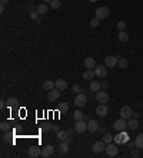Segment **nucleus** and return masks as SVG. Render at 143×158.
I'll list each match as a JSON object with an SVG mask.
<instances>
[{
	"instance_id": "1",
	"label": "nucleus",
	"mask_w": 143,
	"mask_h": 158,
	"mask_svg": "<svg viewBox=\"0 0 143 158\" xmlns=\"http://www.w3.org/2000/svg\"><path fill=\"white\" fill-rule=\"evenodd\" d=\"M86 103H88V97H86V94H83V93L76 94V97H74V105H76V107L83 108V107L86 105Z\"/></svg>"
},
{
	"instance_id": "2",
	"label": "nucleus",
	"mask_w": 143,
	"mask_h": 158,
	"mask_svg": "<svg viewBox=\"0 0 143 158\" xmlns=\"http://www.w3.org/2000/svg\"><path fill=\"white\" fill-rule=\"evenodd\" d=\"M113 128H115L116 131H119V133L120 131H125V130L127 128V120H125V118H122V117H120L119 120H116V121H115Z\"/></svg>"
},
{
	"instance_id": "3",
	"label": "nucleus",
	"mask_w": 143,
	"mask_h": 158,
	"mask_svg": "<svg viewBox=\"0 0 143 158\" xmlns=\"http://www.w3.org/2000/svg\"><path fill=\"white\" fill-rule=\"evenodd\" d=\"M96 17L99 19V20H103V19H107L109 17V14H110V10H109V7H99L96 9Z\"/></svg>"
},
{
	"instance_id": "4",
	"label": "nucleus",
	"mask_w": 143,
	"mask_h": 158,
	"mask_svg": "<svg viewBox=\"0 0 143 158\" xmlns=\"http://www.w3.org/2000/svg\"><path fill=\"white\" fill-rule=\"evenodd\" d=\"M104 152H106L109 157H116V155H117V152H119V148H117V145H116V144L109 142V144H106V150H104Z\"/></svg>"
},
{
	"instance_id": "5",
	"label": "nucleus",
	"mask_w": 143,
	"mask_h": 158,
	"mask_svg": "<svg viewBox=\"0 0 143 158\" xmlns=\"http://www.w3.org/2000/svg\"><path fill=\"white\" fill-rule=\"evenodd\" d=\"M117 61H119V57H116V56H107L104 58V66L107 69H113L115 66H117Z\"/></svg>"
},
{
	"instance_id": "6",
	"label": "nucleus",
	"mask_w": 143,
	"mask_h": 158,
	"mask_svg": "<svg viewBox=\"0 0 143 158\" xmlns=\"http://www.w3.org/2000/svg\"><path fill=\"white\" fill-rule=\"evenodd\" d=\"M74 130H76V133H85V131H88V121H85V120H79V121H76V124H74Z\"/></svg>"
},
{
	"instance_id": "7",
	"label": "nucleus",
	"mask_w": 143,
	"mask_h": 158,
	"mask_svg": "<svg viewBox=\"0 0 143 158\" xmlns=\"http://www.w3.org/2000/svg\"><path fill=\"white\" fill-rule=\"evenodd\" d=\"M120 117L125 120H129L130 117H133V111H132V108L129 107V105H125V107H122L120 108Z\"/></svg>"
},
{
	"instance_id": "8",
	"label": "nucleus",
	"mask_w": 143,
	"mask_h": 158,
	"mask_svg": "<svg viewBox=\"0 0 143 158\" xmlns=\"http://www.w3.org/2000/svg\"><path fill=\"white\" fill-rule=\"evenodd\" d=\"M107 67L106 66H96L95 67V74H96V77H99V79H104L106 76H107V70H106Z\"/></svg>"
},
{
	"instance_id": "9",
	"label": "nucleus",
	"mask_w": 143,
	"mask_h": 158,
	"mask_svg": "<svg viewBox=\"0 0 143 158\" xmlns=\"http://www.w3.org/2000/svg\"><path fill=\"white\" fill-rule=\"evenodd\" d=\"M53 152H55V147H53V145H50V144H47V145H45V147H43L40 157L49 158V157H52V155H53Z\"/></svg>"
},
{
	"instance_id": "10",
	"label": "nucleus",
	"mask_w": 143,
	"mask_h": 158,
	"mask_svg": "<svg viewBox=\"0 0 143 158\" xmlns=\"http://www.w3.org/2000/svg\"><path fill=\"white\" fill-rule=\"evenodd\" d=\"M59 97H60V90L59 88H53V90H50L47 94V100L50 101V103H55V101H57L59 100Z\"/></svg>"
},
{
	"instance_id": "11",
	"label": "nucleus",
	"mask_w": 143,
	"mask_h": 158,
	"mask_svg": "<svg viewBox=\"0 0 143 158\" xmlns=\"http://www.w3.org/2000/svg\"><path fill=\"white\" fill-rule=\"evenodd\" d=\"M96 100L100 104L107 103V101H109V94H107L106 91H103V90H99V91L96 93Z\"/></svg>"
},
{
	"instance_id": "12",
	"label": "nucleus",
	"mask_w": 143,
	"mask_h": 158,
	"mask_svg": "<svg viewBox=\"0 0 143 158\" xmlns=\"http://www.w3.org/2000/svg\"><path fill=\"white\" fill-rule=\"evenodd\" d=\"M93 152H96V154H100V152H103L104 150H106V142L104 141H97L93 144Z\"/></svg>"
},
{
	"instance_id": "13",
	"label": "nucleus",
	"mask_w": 143,
	"mask_h": 158,
	"mask_svg": "<svg viewBox=\"0 0 143 158\" xmlns=\"http://www.w3.org/2000/svg\"><path fill=\"white\" fill-rule=\"evenodd\" d=\"M107 113H109V110H107L106 104H99V105L96 107V114H97L99 117H106Z\"/></svg>"
},
{
	"instance_id": "14",
	"label": "nucleus",
	"mask_w": 143,
	"mask_h": 158,
	"mask_svg": "<svg viewBox=\"0 0 143 158\" xmlns=\"http://www.w3.org/2000/svg\"><path fill=\"white\" fill-rule=\"evenodd\" d=\"M88 130L90 133H96L99 130V123L96 120H89L88 121Z\"/></svg>"
},
{
	"instance_id": "15",
	"label": "nucleus",
	"mask_w": 143,
	"mask_h": 158,
	"mask_svg": "<svg viewBox=\"0 0 143 158\" xmlns=\"http://www.w3.org/2000/svg\"><path fill=\"white\" fill-rule=\"evenodd\" d=\"M55 87L59 88L60 91H63V90H66V88H67V81H66V80H63V79L56 80V81H55Z\"/></svg>"
},
{
	"instance_id": "16",
	"label": "nucleus",
	"mask_w": 143,
	"mask_h": 158,
	"mask_svg": "<svg viewBox=\"0 0 143 158\" xmlns=\"http://www.w3.org/2000/svg\"><path fill=\"white\" fill-rule=\"evenodd\" d=\"M40 154H42V150H40L39 147H36V145H32L30 148H29V155L33 158L36 157H40Z\"/></svg>"
},
{
	"instance_id": "17",
	"label": "nucleus",
	"mask_w": 143,
	"mask_h": 158,
	"mask_svg": "<svg viewBox=\"0 0 143 158\" xmlns=\"http://www.w3.org/2000/svg\"><path fill=\"white\" fill-rule=\"evenodd\" d=\"M137 127H139L137 118H135V117H130V118L127 120V128H130V130H136Z\"/></svg>"
},
{
	"instance_id": "18",
	"label": "nucleus",
	"mask_w": 143,
	"mask_h": 158,
	"mask_svg": "<svg viewBox=\"0 0 143 158\" xmlns=\"http://www.w3.org/2000/svg\"><path fill=\"white\" fill-rule=\"evenodd\" d=\"M85 67L86 69H95L96 67V61L93 57H86L85 58Z\"/></svg>"
},
{
	"instance_id": "19",
	"label": "nucleus",
	"mask_w": 143,
	"mask_h": 158,
	"mask_svg": "<svg viewBox=\"0 0 143 158\" xmlns=\"http://www.w3.org/2000/svg\"><path fill=\"white\" fill-rule=\"evenodd\" d=\"M95 77H96L95 70H92V69H86V71L83 73V79L85 80H93Z\"/></svg>"
},
{
	"instance_id": "20",
	"label": "nucleus",
	"mask_w": 143,
	"mask_h": 158,
	"mask_svg": "<svg viewBox=\"0 0 143 158\" xmlns=\"http://www.w3.org/2000/svg\"><path fill=\"white\" fill-rule=\"evenodd\" d=\"M89 88H90V91H95V93H97V91L100 90V81H97V80L90 81V86H89Z\"/></svg>"
},
{
	"instance_id": "21",
	"label": "nucleus",
	"mask_w": 143,
	"mask_h": 158,
	"mask_svg": "<svg viewBox=\"0 0 143 158\" xmlns=\"http://www.w3.org/2000/svg\"><path fill=\"white\" fill-rule=\"evenodd\" d=\"M135 147H136V148H143V134H137V135H136Z\"/></svg>"
},
{
	"instance_id": "22",
	"label": "nucleus",
	"mask_w": 143,
	"mask_h": 158,
	"mask_svg": "<svg viewBox=\"0 0 143 158\" xmlns=\"http://www.w3.org/2000/svg\"><path fill=\"white\" fill-rule=\"evenodd\" d=\"M59 148H60V152H62V154H66V152L69 151V142L66 141V140L60 141V144H59Z\"/></svg>"
},
{
	"instance_id": "23",
	"label": "nucleus",
	"mask_w": 143,
	"mask_h": 158,
	"mask_svg": "<svg viewBox=\"0 0 143 158\" xmlns=\"http://www.w3.org/2000/svg\"><path fill=\"white\" fill-rule=\"evenodd\" d=\"M56 135H57V140H59V141H63V140H66V138L69 137V133L64 131V130H59V131L56 133Z\"/></svg>"
},
{
	"instance_id": "24",
	"label": "nucleus",
	"mask_w": 143,
	"mask_h": 158,
	"mask_svg": "<svg viewBox=\"0 0 143 158\" xmlns=\"http://www.w3.org/2000/svg\"><path fill=\"white\" fill-rule=\"evenodd\" d=\"M117 39H119L122 43H126L127 40H129V34H127L125 30H120L119 34H117Z\"/></svg>"
},
{
	"instance_id": "25",
	"label": "nucleus",
	"mask_w": 143,
	"mask_h": 158,
	"mask_svg": "<svg viewBox=\"0 0 143 158\" xmlns=\"http://www.w3.org/2000/svg\"><path fill=\"white\" fill-rule=\"evenodd\" d=\"M17 98H15V97H10V98H7V101H6V104H7L9 108H15V107H17Z\"/></svg>"
},
{
	"instance_id": "26",
	"label": "nucleus",
	"mask_w": 143,
	"mask_h": 158,
	"mask_svg": "<svg viewBox=\"0 0 143 158\" xmlns=\"http://www.w3.org/2000/svg\"><path fill=\"white\" fill-rule=\"evenodd\" d=\"M43 88H45V90H47V91L53 90V88H55V81H52V80H46V81L43 83Z\"/></svg>"
},
{
	"instance_id": "27",
	"label": "nucleus",
	"mask_w": 143,
	"mask_h": 158,
	"mask_svg": "<svg viewBox=\"0 0 143 158\" xmlns=\"http://www.w3.org/2000/svg\"><path fill=\"white\" fill-rule=\"evenodd\" d=\"M117 66H119L120 69H127L129 67V61H127L126 58H123V57H119V61H117Z\"/></svg>"
},
{
	"instance_id": "28",
	"label": "nucleus",
	"mask_w": 143,
	"mask_h": 158,
	"mask_svg": "<svg viewBox=\"0 0 143 158\" xmlns=\"http://www.w3.org/2000/svg\"><path fill=\"white\" fill-rule=\"evenodd\" d=\"M126 138H127V135L125 134V131H120V134L115 137V141L116 142H123V141H126Z\"/></svg>"
},
{
	"instance_id": "29",
	"label": "nucleus",
	"mask_w": 143,
	"mask_h": 158,
	"mask_svg": "<svg viewBox=\"0 0 143 158\" xmlns=\"http://www.w3.org/2000/svg\"><path fill=\"white\" fill-rule=\"evenodd\" d=\"M37 12H39L40 14H45L46 12H47V4H45V3H42V4H39L37 6V9H36Z\"/></svg>"
},
{
	"instance_id": "30",
	"label": "nucleus",
	"mask_w": 143,
	"mask_h": 158,
	"mask_svg": "<svg viewBox=\"0 0 143 158\" xmlns=\"http://www.w3.org/2000/svg\"><path fill=\"white\" fill-rule=\"evenodd\" d=\"M73 117H74V120H76V121H79V120H83L85 114H83L80 110H76L74 113H73Z\"/></svg>"
},
{
	"instance_id": "31",
	"label": "nucleus",
	"mask_w": 143,
	"mask_h": 158,
	"mask_svg": "<svg viewBox=\"0 0 143 158\" xmlns=\"http://www.w3.org/2000/svg\"><path fill=\"white\" fill-rule=\"evenodd\" d=\"M57 110H59V113H66V111L69 110V104H67V103H62V104H59Z\"/></svg>"
},
{
	"instance_id": "32",
	"label": "nucleus",
	"mask_w": 143,
	"mask_h": 158,
	"mask_svg": "<svg viewBox=\"0 0 143 158\" xmlns=\"http://www.w3.org/2000/svg\"><path fill=\"white\" fill-rule=\"evenodd\" d=\"M50 7L57 10V9L60 7V1H59V0H52V1H50Z\"/></svg>"
},
{
	"instance_id": "33",
	"label": "nucleus",
	"mask_w": 143,
	"mask_h": 158,
	"mask_svg": "<svg viewBox=\"0 0 143 158\" xmlns=\"http://www.w3.org/2000/svg\"><path fill=\"white\" fill-rule=\"evenodd\" d=\"M112 140H113V135H112V134H107V133H104L103 141L106 142V144H109V142H112Z\"/></svg>"
},
{
	"instance_id": "34",
	"label": "nucleus",
	"mask_w": 143,
	"mask_h": 158,
	"mask_svg": "<svg viewBox=\"0 0 143 158\" xmlns=\"http://www.w3.org/2000/svg\"><path fill=\"white\" fill-rule=\"evenodd\" d=\"M0 128H1V131H9V128H10V124H9L7 121H3V123L0 124Z\"/></svg>"
},
{
	"instance_id": "35",
	"label": "nucleus",
	"mask_w": 143,
	"mask_h": 158,
	"mask_svg": "<svg viewBox=\"0 0 143 158\" xmlns=\"http://www.w3.org/2000/svg\"><path fill=\"white\" fill-rule=\"evenodd\" d=\"M99 24H100V20H99L97 17H95V19L90 20V26H92V27H97Z\"/></svg>"
},
{
	"instance_id": "36",
	"label": "nucleus",
	"mask_w": 143,
	"mask_h": 158,
	"mask_svg": "<svg viewBox=\"0 0 143 158\" xmlns=\"http://www.w3.org/2000/svg\"><path fill=\"white\" fill-rule=\"evenodd\" d=\"M72 90H73V93H76V94H79L80 91H83V90H82V87H80L79 84H73Z\"/></svg>"
},
{
	"instance_id": "37",
	"label": "nucleus",
	"mask_w": 143,
	"mask_h": 158,
	"mask_svg": "<svg viewBox=\"0 0 143 158\" xmlns=\"http://www.w3.org/2000/svg\"><path fill=\"white\" fill-rule=\"evenodd\" d=\"M117 29H119V32L120 30H125V29H126V22H123V20L119 22V23H117Z\"/></svg>"
},
{
	"instance_id": "38",
	"label": "nucleus",
	"mask_w": 143,
	"mask_h": 158,
	"mask_svg": "<svg viewBox=\"0 0 143 158\" xmlns=\"http://www.w3.org/2000/svg\"><path fill=\"white\" fill-rule=\"evenodd\" d=\"M10 137H12V134H10V133H7V131H4V135H3V141H4V142H9V141H10Z\"/></svg>"
},
{
	"instance_id": "39",
	"label": "nucleus",
	"mask_w": 143,
	"mask_h": 158,
	"mask_svg": "<svg viewBox=\"0 0 143 158\" xmlns=\"http://www.w3.org/2000/svg\"><path fill=\"white\" fill-rule=\"evenodd\" d=\"M39 12H37V10H36V12H30V17H32L33 20H37V19H39Z\"/></svg>"
},
{
	"instance_id": "40",
	"label": "nucleus",
	"mask_w": 143,
	"mask_h": 158,
	"mask_svg": "<svg viewBox=\"0 0 143 158\" xmlns=\"http://www.w3.org/2000/svg\"><path fill=\"white\" fill-rule=\"evenodd\" d=\"M42 130H43V131H45V133H47V131H50V130H52V126H50V124H45V126H43V128H42Z\"/></svg>"
},
{
	"instance_id": "41",
	"label": "nucleus",
	"mask_w": 143,
	"mask_h": 158,
	"mask_svg": "<svg viewBox=\"0 0 143 158\" xmlns=\"http://www.w3.org/2000/svg\"><path fill=\"white\" fill-rule=\"evenodd\" d=\"M59 130H60V127H59V126H52V131H55V133H57Z\"/></svg>"
},
{
	"instance_id": "42",
	"label": "nucleus",
	"mask_w": 143,
	"mask_h": 158,
	"mask_svg": "<svg viewBox=\"0 0 143 158\" xmlns=\"http://www.w3.org/2000/svg\"><path fill=\"white\" fill-rule=\"evenodd\" d=\"M6 105H7V104H6V101H3V100L0 101V108H4Z\"/></svg>"
},
{
	"instance_id": "43",
	"label": "nucleus",
	"mask_w": 143,
	"mask_h": 158,
	"mask_svg": "<svg viewBox=\"0 0 143 158\" xmlns=\"http://www.w3.org/2000/svg\"><path fill=\"white\" fill-rule=\"evenodd\" d=\"M132 157H139V152L137 151H132Z\"/></svg>"
},
{
	"instance_id": "44",
	"label": "nucleus",
	"mask_w": 143,
	"mask_h": 158,
	"mask_svg": "<svg viewBox=\"0 0 143 158\" xmlns=\"http://www.w3.org/2000/svg\"><path fill=\"white\" fill-rule=\"evenodd\" d=\"M97 131H100L102 134H104V131H106V130H104L103 127H99V130H97Z\"/></svg>"
},
{
	"instance_id": "45",
	"label": "nucleus",
	"mask_w": 143,
	"mask_h": 158,
	"mask_svg": "<svg viewBox=\"0 0 143 158\" xmlns=\"http://www.w3.org/2000/svg\"><path fill=\"white\" fill-rule=\"evenodd\" d=\"M0 1H1V4H3V6H6V4L9 3V0H0Z\"/></svg>"
},
{
	"instance_id": "46",
	"label": "nucleus",
	"mask_w": 143,
	"mask_h": 158,
	"mask_svg": "<svg viewBox=\"0 0 143 158\" xmlns=\"http://www.w3.org/2000/svg\"><path fill=\"white\" fill-rule=\"evenodd\" d=\"M4 7H6V6H3V4H1V6H0V12H1V13H3V12H4Z\"/></svg>"
},
{
	"instance_id": "47",
	"label": "nucleus",
	"mask_w": 143,
	"mask_h": 158,
	"mask_svg": "<svg viewBox=\"0 0 143 158\" xmlns=\"http://www.w3.org/2000/svg\"><path fill=\"white\" fill-rule=\"evenodd\" d=\"M74 131H76V130H69L67 133H69V135H72V134H73V133H74Z\"/></svg>"
},
{
	"instance_id": "48",
	"label": "nucleus",
	"mask_w": 143,
	"mask_h": 158,
	"mask_svg": "<svg viewBox=\"0 0 143 158\" xmlns=\"http://www.w3.org/2000/svg\"><path fill=\"white\" fill-rule=\"evenodd\" d=\"M107 86H109L107 83H103V84H102V87H103V88H107Z\"/></svg>"
},
{
	"instance_id": "49",
	"label": "nucleus",
	"mask_w": 143,
	"mask_h": 158,
	"mask_svg": "<svg viewBox=\"0 0 143 158\" xmlns=\"http://www.w3.org/2000/svg\"><path fill=\"white\" fill-rule=\"evenodd\" d=\"M89 1H90V3H95V1H97V0H89Z\"/></svg>"
},
{
	"instance_id": "50",
	"label": "nucleus",
	"mask_w": 143,
	"mask_h": 158,
	"mask_svg": "<svg viewBox=\"0 0 143 158\" xmlns=\"http://www.w3.org/2000/svg\"><path fill=\"white\" fill-rule=\"evenodd\" d=\"M43 1H49V3H50V1H52V0H43Z\"/></svg>"
}]
</instances>
